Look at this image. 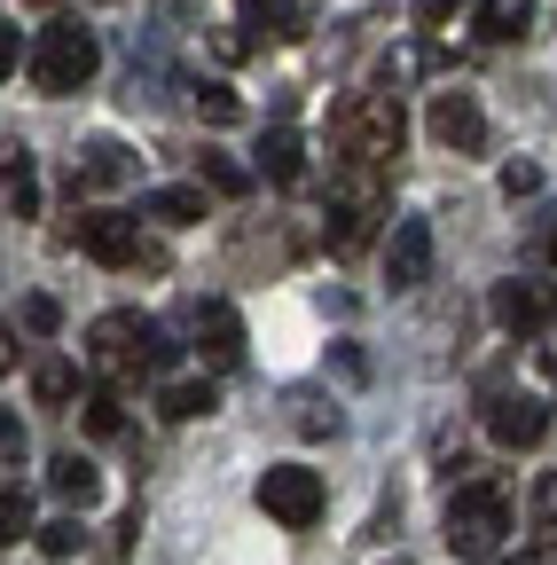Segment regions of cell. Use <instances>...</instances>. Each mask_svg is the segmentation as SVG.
<instances>
[{
  "instance_id": "obj_33",
  "label": "cell",
  "mask_w": 557,
  "mask_h": 565,
  "mask_svg": "<svg viewBox=\"0 0 557 565\" xmlns=\"http://www.w3.org/2000/svg\"><path fill=\"white\" fill-rule=\"evenodd\" d=\"M385 565H408V557H385Z\"/></svg>"
},
{
  "instance_id": "obj_29",
  "label": "cell",
  "mask_w": 557,
  "mask_h": 565,
  "mask_svg": "<svg viewBox=\"0 0 557 565\" xmlns=\"http://www.w3.org/2000/svg\"><path fill=\"white\" fill-rule=\"evenodd\" d=\"M456 9H463V0H416V24H425V32H440Z\"/></svg>"
},
{
  "instance_id": "obj_16",
  "label": "cell",
  "mask_w": 557,
  "mask_h": 565,
  "mask_svg": "<svg viewBox=\"0 0 557 565\" xmlns=\"http://www.w3.org/2000/svg\"><path fill=\"white\" fill-rule=\"evenodd\" d=\"M236 9H244V32H259V40H299L307 32L299 0H236Z\"/></svg>"
},
{
  "instance_id": "obj_12",
  "label": "cell",
  "mask_w": 557,
  "mask_h": 565,
  "mask_svg": "<svg viewBox=\"0 0 557 565\" xmlns=\"http://www.w3.org/2000/svg\"><path fill=\"white\" fill-rule=\"evenodd\" d=\"M486 307H495V322H503L511 338H534V330L549 322V299L534 291V282H495V299H486Z\"/></svg>"
},
{
  "instance_id": "obj_6",
  "label": "cell",
  "mask_w": 557,
  "mask_h": 565,
  "mask_svg": "<svg viewBox=\"0 0 557 565\" xmlns=\"http://www.w3.org/2000/svg\"><path fill=\"white\" fill-rule=\"evenodd\" d=\"M322 471H307V463H267L259 471V511L275 519V526H314L322 519Z\"/></svg>"
},
{
  "instance_id": "obj_25",
  "label": "cell",
  "mask_w": 557,
  "mask_h": 565,
  "mask_svg": "<svg viewBox=\"0 0 557 565\" xmlns=\"http://www.w3.org/2000/svg\"><path fill=\"white\" fill-rule=\"evenodd\" d=\"M17 534H32V503H24V487L0 494V542H17Z\"/></svg>"
},
{
  "instance_id": "obj_5",
  "label": "cell",
  "mask_w": 557,
  "mask_h": 565,
  "mask_svg": "<svg viewBox=\"0 0 557 565\" xmlns=\"http://www.w3.org/2000/svg\"><path fill=\"white\" fill-rule=\"evenodd\" d=\"M63 244H79L87 259H103V267H165V252L158 244H142V228L126 221V212H79L72 228H63Z\"/></svg>"
},
{
  "instance_id": "obj_14",
  "label": "cell",
  "mask_w": 557,
  "mask_h": 565,
  "mask_svg": "<svg viewBox=\"0 0 557 565\" xmlns=\"http://www.w3.org/2000/svg\"><path fill=\"white\" fill-rule=\"evenodd\" d=\"M259 173H267L275 189H299V173H307V141H299L291 126H275V134L259 141Z\"/></svg>"
},
{
  "instance_id": "obj_22",
  "label": "cell",
  "mask_w": 557,
  "mask_h": 565,
  "mask_svg": "<svg viewBox=\"0 0 557 565\" xmlns=\"http://www.w3.org/2000/svg\"><path fill=\"white\" fill-rule=\"evenodd\" d=\"M87 433H95V440L126 433V401H118L110 385H95V393H87Z\"/></svg>"
},
{
  "instance_id": "obj_20",
  "label": "cell",
  "mask_w": 557,
  "mask_h": 565,
  "mask_svg": "<svg viewBox=\"0 0 557 565\" xmlns=\"http://www.w3.org/2000/svg\"><path fill=\"white\" fill-rule=\"evenodd\" d=\"M0 196H9V221H32L40 212V181H32V158L17 150V141H9V189Z\"/></svg>"
},
{
  "instance_id": "obj_7",
  "label": "cell",
  "mask_w": 557,
  "mask_h": 565,
  "mask_svg": "<svg viewBox=\"0 0 557 565\" xmlns=\"http://www.w3.org/2000/svg\"><path fill=\"white\" fill-rule=\"evenodd\" d=\"M150 345H158V322H142V315H103L87 330L95 370H110V377H142L150 370Z\"/></svg>"
},
{
  "instance_id": "obj_26",
  "label": "cell",
  "mask_w": 557,
  "mask_h": 565,
  "mask_svg": "<svg viewBox=\"0 0 557 565\" xmlns=\"http://www.w3.org/2000/svg\"><path fill=\"white\" fill-rule=\"evenodd\" d=\"M24 330H32V338H55V330H63V307H55L47 291H32V299H24Z\"/></svg>"
},
{
  "instance_id": "obj_1",
  "label": "cell",
  "mask_w": 557,
  "mask_h": 565,
  "mask_svg": "<svg viewBox=\"0 0 557 565\" xmlns=\"http://www.w3.org/2000/svg\"><path fill=\"white\" fill-rule=\"evenodd\" d=\"M400 141H408L400 95H345L330 110V150L345 166H385V158H400Z\"/></svg>"
},
{
  "instance_id": "obj_27",
  "label": "cell",
  "mask_w": 557,
  "mask_h": 565,
  "mask_svg": "<svg viewBox=\"0 0 557 565\" xmlns=\"http://www.w3.org/2000/svg\"><path fill=\"white\" fill-rule=\"evenodd\" d=\"M534 189H542V166H526V158H511V166H503V196L518 204V196H534Z\"/></svg>"
},
{
  "instance_id": "obj_4",
  "label": "cell",
  "mask_w": 557,
  "mask_h": 565,
  "mask_svg": "<svg viewBox=\"0 0 557 565\" xmlns=\"http://www.w3.org/2000/svg\"><path fill=\"white\" fill-rule=\"evenodd\" d=\"M95 71H103V40L87 24H47L32 40V87L40 95H79Z\"/></svg>"
},
{
  "instance_id": "obj_17",
  "label": "cell",
  "mask_w": 557,
  "mask_h": 565,
  "mask_svg": "<svg viewBox=\"0 0 557 565\" xmlns=\"http://www.w3.org/2000/svg\"><path fill=\"white\" fill-rule=\"evenodd\" d=\"M47 487L63 494V503H79V511L103 494V479H95V463H87V456H55V463H47Z\"/></svg>"
},
{
  "instance_id": "obj_35",
  "label": "cell",
  "mask_w": 557,
  "mask_h": 565,
  "mask_svg": "<svg viewBox=\"0 0 557 565\" xmlns=\"http://www.w3.org/2000/svg\"><path fill=\"white\" fill-rule=\"evenodd\" d=\"M549 370H557V362H549Z\"/></svg>"
},
{
  "instance_id": "obj_24",
  "label": "cell",
  "mask_w": 557,
  "mask_h": 565,
  "mask_svg": "<svg viewBox=\"0 0 557 565\" xmlns=\"http://www.w3.org/2000/svg\"><path fill=\"white\" fill-rule=\"evenodd\" d=\"M204 181H213L221 196H251V173H244L236 158H204Z\"/></svg>"
},
{
  "instance_id": "obj_31",
  "label": "cell",
  "mask_w": 557,
  "mask_h": 565,
  "mask_svg": "<svg viewBox=\"0 0 557 565\" xmlns=\"http://www.w3.org/2000/svg\"><path fill=\"white\" fill-rule=\"evenodd\" d=\"M534 503H542V519H557V479H542V494H534Z\"/></svg>"
},
{
  "instance_id": "obj_18",
  "label": "cell",
  "mask_w": 557,
  "mask_h": 565,
  "mask_svg": "<svg viewBox=\"0 0 557 565\" xmlns=\"http://www.w3.org/2000/svg\"><path fill=\"white\" fill-rule=\"evenodd\" d=\"M534 0H479V40H526Z\"/></svg>"
},
{
  "instance_id": "obj_32",
  "label": "cell",
  "mask_w": 557,
  "mask_h": 565,
  "mask_svg": "<svg viewBox=\"0 0 557 565\" xmlns=\"http://www.w3.org/2000/svg\"><path fill=\"white\" fill-rule=\"evenodd\" d=\"M32 9H55V0H32Z\"/></svg>"
},
{
  "instance_id": "obj_21",
  "label": "cell",
  "mask_w": 557,
  "mask_h": 565,
  "mask_svg": "<svg viewBox=\"0 0 557 565\" xmlns=\"http://www.w3.org/2000/svg\"><path fill=\"white\" fill-rule=\"evenodd\" d=\"M32 393H40L47 408H63V401H72V393H79V370H72V362H63V353H47V362L32 370Z\"/></svg>"
},
{
  "instance_id": "obj_15",
  "label": "cell",
  "mask_w": 557,
  "mask_h": 565,
  "mask_svg": "<svg viewBox=\"0 0 557 565\" xmlns=\"http://www.w3.org/2000/svg\"><path fill=\"white\" fill-rule=\"evenodd\" d=\"M221 408V393L204 385V377H173V385H158V416L165 424H196V416H213Z\"/></svg>"
},
{
  "instance_id": "obj_30",
  "label": "cell",
  "mask_w": 557,
  "mask_h": 565,
  "mask_svg": "<svg viewBox=\"0 0 557 565\" xmlns=\"http://www.w3.org/2000/svg\"><path fill=\"white\" fill-rule=\"evenodd\" d=\"M511 565H557V542H542V550H526V557H511Z\"/></svg>"
},
{
  "instance_id": "obj_13",
  "label": "cell",
  "mask_w": 557,
  "mask_h": 565,
  "mask_svg": "<svg viewBox=\"0 0 557 565\" xmlns=\"http://www.w3.org/2000/svg\"><path fill=\"white\" fill-rule=\"evenodd\" d=\"M118 189V181H133V150H126V141H87V150H79V173H72V189Z\"/></svg>"
},
{
  "instance_id": "obj_2",
  "label": "cell",
  "mask_w": 557,
  "mask_h": 565,
  "mask_svg": "<svg viewBox=\"0 0 557 565\" xmlns=\"http://www.w3.org/2000/svg\"><path fill=\"white\" fill-rule=\"evenodd\" d=\"M385 212H393V196H385L377 166H354V181H345V189L330 196V212H322V244H330L338 259L369 252V244H377V228H385Z\"/></svg>"
},
{
  "instance_id": "obj_28",
  "label": "cell",
  "mask_w": 557,
  "mask_h": 565,
  "mask_svg": "<svg viewBox=\"0 0 557 565\" xmlns=\"http://www.w3.org/2000/svg\"><path fill=\"white\" fill-rule=\"evenodd\" d=\"M40 550H47V557H72V550H79V526H72V519L40 526Z\"/></svg>"
},
{
  "instance_id": "obj_9",
  "label": "cell",
  "mask_w": 557,
  "mask_h": 565,
  "mask_svg": "<svg viewBox=\"0 0 557 565\" xmlns=\"http://www.w3.org/2000/svg\"><path fill=\"white\" fill-rule=\"evenodd\" d=\"M385 282H393V291H416V282H432V221H393Z\"/></svg>"
},
{
  "instance_id": "obj_19",
  "label": "cell",
  "mask_w": 557,
  "mask_h": 565,
  "mask_svg": "<svg viewBox=\"0 0 557 565\" xmlns=\"http://www.w3.org/2000/svg\"><path fill=\"white\" fill-rule=\"evenodd\" d=\"M142 212H150V221H165V228H189V221H204V189H150Z\"/></svg>"
},
{
  "instance_id": "obj_11",
  "label": "cell",
  "mask_w": 557,
  "mask_h": 565,
  "mask_svg": "<svg viewBox=\"0 0 557 565\" xmlns=\"http://www.w3.org/2000/svg\"><path fill=\"white\" fill-rule=\"evenodd\" d=\"M432 141L440 150H486V118L471 95H432Z\"/></svg>"
},
{
  "instance_id": "obj_34",
  "label": "cell",
  "mask_w": 557,
  "mask_h": 565,
  "mask_svg": "<svg viewBox=\"0 0 557 565\" xmlns=\"http://www.w3.org/2000/svg\"><path fill=\"white\" fill-rule=\"evenodd\" d=\"M549 259H557V236H549Z\"/></svg>"
},
{
  "instance_id": "obj_3",
  "label": "cell",
  "mask_w": 557,
  "mask_h": 565,
  "mask_svg": "<svg viewBox=\"0 0 557 565\" xmlns=\"http://www.w3.org/2000/svg\"><path fill=\"white\" fill-rule=\"evenodd\" d=\"M503 534H511V494L495 479H471L448 494V550L456 557H495Z\"/></svg>"
},
{
  "instance_id": "obj_10",
  "label": "cell",
  "mask_w": 557,
  "mask_h": 565,
  "mask_svg": "<svg viewBox=\"0 0 557 565\" xmlns=\"http://www.w3.org/2000/svg\"><path fill=\"white\" fill-rule=\"evenodd\" d=\"M196 345H204V362H213V370H236L244 362V315L228 299H204L196 307Z\"/></svg>"
},
{
  "instance_id": "obj_8",
  "label": "cell",
  "mask_w": 557,
  "mask_h": 565,
  "mask_svg": "<svg viewBox=\"0 0 557 565\" xmlns=\"http://www.w3.org/2000/svg\"><path fill=\"white\" fill-rule=\"evenodd\" d=\"M486 433H495L503 448H542L549 401H534V393H495V401H486Z\"/></svg>"
},
{
  "instance_id": "obj_23",
  "label": "cell",
  "mask_w": 557,
  "mask_h": 565,
  "mask_svg": "<svg viewBox=\"0 0 557 565\" xmlns=\"http://www.w3.org/2000/svg\"><path fill=\"white\" fill-rule=\"evenodd\" d=\"M196 118H213V126H236V118H244L236 87H196Z\"/></svg>"
}]
</instances>
